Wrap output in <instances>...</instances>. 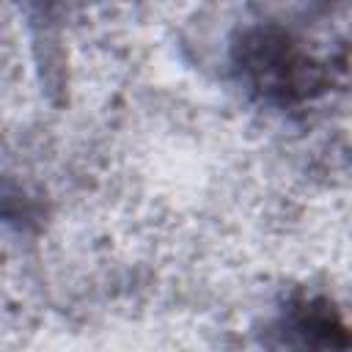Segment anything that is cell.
I'll list each match as a JSON object with an SVG mask.
<instances>
[{"label": "cell", "mask_w": 352, "mask_h": 352, "mask_svg": "<svg viewBox=\"0 0 352 352\" xmlns=\"http://www.w3.org/2000/svg\"><path fill=\"white\" fill-rule=\"evenodd\" d=\"M234 66L248 91L272 104L302 102L322 88V66L292 38V33L275 25L242 33L234 47Z\"/></svg>", "instance_id": "cell-1"}, {"label": "cell", "mask_w": 352, "mask_h": 352, "mask_svg": "<svg viewBox=\"0 0 352 352\" xmlns=\"http://www.w3.org/2000/svg\"><path fill=\"white\" fill-rule=\"evenodd\" d=\"M275 333L289 352H344L346 330L336 308L322 297L292 300L278 316Z\"/></svg>", "instance_id": "cell-2"}]
</instances>
